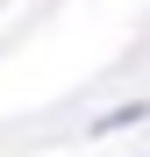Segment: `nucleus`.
<instances>
[{"mask_svg": "<svg viewBox=\"0 0 150 157\" xmlns=\"http://www.w3.org/2000/svg\"><path fill=\"white\" fill-rule=\"evenodd\" d=\"M150 107H143V100H129V107H114V114H100L93 121V136H107V128H129V121H143Z\"/></svg>", "mask_w": 150, "mask_h": 157, "instance_id": "obj_1", "label": "nucleus"}]
</instances>
